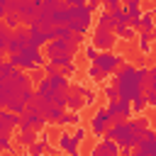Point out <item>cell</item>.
<instances>
[{"instance_id":"51","label":"cell","mask_w":156,"mask_h":156,"mask_svg":"<svg viewBox=\"0 0 156 156\" xmlns=\"http://www.w3.org/2000/svg\"><path fill=\"white\" fill-rule=\"evenodd\" d=\"M132 156H146V154H141V151L136 149V151H132Z\"/></svg>"},{"instance_id":"9","label":"cell","mask_w":156,"mask_h":156,"mask_svg":"<svg viewBox=\"0 0 156 156\" xmlns=\"http://www.w3.org/2000/svg\"><path fill=\"white\" fill-rule=\"evenodd\" d=\"M112 124V117H110V112H107V107H98L95 110V115L90 117V132L93 134H98V136H102L105 132H107V127Z\"/></svg>"},{"instance_id":"45","label":"cell","mask_w":156,"mask_h":156,"mask_svg":"<svg viewBox=\"0 0 156 156\" xmlns=\"http://www.w3.org/2000/svg\"><path fill=\"white\" fill-rule=\"evenodd\" d=\"M90 156H115V154H107V151H102V149L95 144V146L90 149Z\"/></svg>"},{"instance_id":"7","label":"cell","mask_w":156,"mask_h":156,"mask_svg":"<svg viewBox=\"0 0 156 156\" xmlns=\"http://www.w3.org/2000/svg\"><path fill=\"white\" fill-rule=\"evenodd\" d=\"M29 46V29L22 24V27H17L12 34H10V41H7V56L10 54H20V51H24Z\"/></svg>"},{"instance_id":"18","label":"cell","mask_w":156,"mask_h":156,"mask_svg":"<svg viewBox=\"0 0 156 156\" xmlns=\"http://www.w3.org/2000/svg\"><path fill=\"white\" fill-rule=\"evenodd\" d=\"M85 105H83V98L80 95H76V93H71L68 95V102H66V110H71V112H78L80 115V110H83Z\"/></svg>"},{"instance_id":"50","label":"cell","mask_w":156,"mask_h":156,"mask_svg":"<svg viewBox=\"0 0 156 156\" xmlns=\"http://www.w3.org/2000/svg\"><path fill=\"white\" fill-rule=\"evenodd\" d=\"M151 41H156V27L151 29Z\"/></svg>"},{"instance_id":"2","label":"cell","mask_w":156,"mask_h":156,"mask_svg":"<svg viewBox=\"0 0 156 156\" xmlns=\"http://www.w3.org/2000/svg\"><path fill=\"white\" fill-rule=\"evenodd\" d=\"M134 68L136 66H132V63H122L112 76V85L117 88V95H119V100H136V98H144V88H141V83L136 80V76H134Z\"/></svg>"},{"instance_id":"40","label":"cell","mask_w":156,"mask_h":156,"mask_svg":"<svg viewBox=\"0 0 156 156\" xmlns=\"http://www.w3.org/2000/svg\"><path fill=\"white\" fill-rule=\"evenodd\" d=\"M95 100H98V95L88 88V90H85V95H83V105H85V107H90V105H95Z\"/></svg>"},{"instance_id":"52","label":"cell","mask_w":156,"mask_h":156,"mask_svg":"<svg viewBox=\"0 0 156 156\" xmlns=\"http://www.w3.org/2000/svg\"><path fill=\"white\" fill-rule=\"evenodd\" d=\"M0 156H2V154H0Z\"/></svg>"},{"instance_id":"4","label":"cell","mask_w":156,"mask_h":156,"mask_svg":"<svg viewBox=\"0 0 156 156\" xmlns=\"http://www.w3.org/2000/svg\"><path fill=\"white\" fill-rule=\"evenodd\" d=\"M39 5H41V0H12L10 7H7V12L17 15L20 22L24 27H29L37 20V15H39Z\"/></svg>"},{"instance_id":"41","label":"cell","mask_w":156,"mask_h":156,"mask_svg":"<svg viewBox=\"0 0 156 156\" xmlns=\"http://www.w3.org/2000/svg\"><path fill=\"white\" fill-rule=\"evenodd\" d=\"M144 107H146V100H144V98H136V100H132V112H134V115H139Z\"/></svg>"},{"instance_id":"29","label":"cell","mask_w":156,"mask_h":156,"mask_svg":"<svg viewBox=\"0 0 156 156\" xmlns=\"http://www.w3.org/2000/svg\"><path fill=\"white\" fill-rule=\"evenodd\" d=\"M122 7L127 12V17H132V20H141V15H144L141 5H122Z\"/></svg>"},{"instance_id":"49","label":"cell","mask_w":156,"mask_h":156,"mask_svg":"<svg viewBox=\"0 0 156 156\" xmlns=\"http://www.w3.org/2000/svg\"><path fill=\"white\" fill-rule=\"evenodd\" d=\"M122 5H141V0H119Z\"/></svg>"},{"instance_id":"14","label":"cell","mask_w":156,"mask_h":156,"mask_svg":"<svg viewBox=\"0 0 156 156\" xmlns=\"http://www.w3.org/2000/svg\"><path fill=\"white\" fill-rule=\"evenodd\" d=\"M51 22L58 27V24H68L71 22V7L68 5H61V7H56L54 12H51Z\"/></svg>"},{"instance_id":"53","label":"cell","mask_w":156,"mask_h":156,"mask_svg":"<svg viewBox=\"0 0 156 156\" xmlns=\"http://www.w3.org/2000/svg\"><path fill=\"white\" fill-rule=\"evenodd\" d=\"M0 110H2V107H0Z\"/></svg>"},{"instance_id":"16","label":"cell","mask_w":156,"mask_h":156,"mask_svg":"<svg viewBox=\"0 0 156 156\" xmlns=\"http://www.w3.org/2000/svg\"><path fill=\"white\" fill-rule=\"evenodd\" d=\"M156 27V20H154V10H146L139 20V32H151Z\"/></svg>"},{"instance_id":"32","label":"cell","mask_w":156,"mask_h":156,"mask_svg":"<svg viewBox=\"0 0 156 156\" xmlns=\"http://www.w3.org/2000/svg\"><path fill=\"white\" fill-rule=\"evenodd\" d=\"M98 27H107V29H112V17H110L107 10H102V12L98 15Z\"/></svg>"},{"instance_id":"3","label":"cell","mask_w":156,"mask_h":156,"mask_svg":"<svg viewBox=\"0 0 156 156\" xmlns=\"http://www.w3.org/2000/svg\"><path fill=\"white\" fill-rule=\"evenodd\" d=\"M5 61L12 63L15 68L29 73V71H41V66L46 63V56L41 54V49H29V46H27V49L20 51V54H10Z\"/></svg>"},{"instance_id":"24","label":"cell","mask_w":156,"mask_h":156,"mask_svg":"<svg viewBox=\"0 0 156 156\" xmlns=\"http://www.w3.org/2000/svg\"><path fill=\"white\" fill-rule=\"evenodd\" d=\"M98 146H100L102 151H107V154H115V156H119V146H117L112 139H105V136H102V139L98 141Z\"/></svg>"},{"instance_id":"17","label":"cell","mask_w":156,"mask_h":156,"mask_svg":"<svg viewBox=\"0 0 156 156\" xmlns=\"http://www.w3.org/2000/svg\"><path fill=\"white\" fill-rule=\"evenodd\" d=\"M107 12H110V17H112V29H115V24H127V20H129L122 5L115 7V10H107Z\"/></svg>"},{"instance_id":"25","label":"cell","mask_w":156,"mask_h":156,"mask_svg":"<svg viewBox=\"0 0 156 156\" xmlns=\"http://www.w3.org/2000/svg\"><path fill=\"white\" fill-rule=\"evenodd\" d=\"M2 24H5V27H7L10 32H15L17 27H22V22H20V17H17V15H12V12H7V15L2 17Z\"/></svg>"},{"instance_id":"21","label":"cell","mask_w":156,"mask_h":156,"mask_svg":"<svg viewBox=\"0 0 156 156\" xmlns=\"http://www.w3.org/2000/svg\"><path fill=\"white\" fill-rule=\"evenodd\" d=\"M63 112H66V110H61V107H54V105H51V107H49V112H46V117H44V119H46V124H58V119L63 117Z\"/></svg>"},{"instance_id":"44","label":"cell","mask_w":156,"mask_h":156,"mask_svg":"<svg viewBox=\"0 0 156 156\" xmlns=\"http://www.w3.org/2000/svg\"><path fill=\"white\" fill-rule=\"evenodd\" d=\"M63 5H68V7H83V5H88V0H63Z\"/></svg>"},{"instance_id":"26","label":"cell","mask_w":156,"mask_h":156,"mask_svg":"<svg viewBox=\"0 0 156 156\" xmlns=\"http://www.w3.org/2000/svg\"><path fill=\"white\" fill-rule=\"evenodd\" d=\"M88 78H90L93 83H102L107 76H105V73H102V71H100L95 63H90V66H88Z\"/></svg>"},{"instance_id":"11","label":"cell","mask_w":156,"mask_h":156,"mask_svg":"<svg viewBox=\"0 0 156 156\" xmlns=\"http://www.w3.org/2000/svg\"><path fill=\"white\" fill-rule=\"evenodd\" d=\"M58 149H63L68 156H80V154H78V141H76L68 132H63V134L58 136Z\"/></svg>"},{"instance_id":"20","label":"cell","mask_w":156,"mask_h":156,"mask_svg":"<svg viewBox=\"0 0 156 156\" xmlns=\"http://www.w3.org/2000/svg\"><path fill=\"white\" fill-rule=\"evenodd\" d=\"M58 124H61V127H68V124L78 127V124H80V117H78V112H71V110H66V112H63V117L58 119Z\"/></svg>"},{"instance_id":"6","label":"cell","mask_w":156,"mask_h":156,"mask_svg":"<svg viewBox=\"0 0 156 156\" xmlns=\"http://www.w3.org/2000/svg\"><path fill=\"white\" fill-rule=\"evenodd\" d=\"M122 63H124V56L112 54V51H100V54H98V58H95V66H98L105 76H112Z\"/></svg>"},{"instance_id":"48","label":"cell","mask_w":156,"mask_h":156,"mask_svg":"<svg viewBox=\"0 0 156 156\" xmlns=\"http://www.w3.org/2000/svg\"><path fill=\"white\" fill-rule=\"evenodd\" d=\"M132 151H134V149H129V146H119V154H122V156H132Z\"/></svg>"},{"instance_id":"13","label":"cell","mask_w":156,"mask_h":156,"mask_svg":"<svg viewBox=\"0 0 156 156\" xmlns=\"http://www.w3.org/2000/svg\"><path fill=\"white\" fill-rule=\"evenodd\" d=\"M134 112H132V102L129 100H117V107H115V122L119 119H132Z\"/></svg>"},{"instance_id":"31","label":"cell","mask_w":156,"mask_h":156,"mask_svg":"<svg viewBox=\"0 0 156 156\" xmlns=\"http://www.w3.org/2000/svg\"><path fill=\"white\" fill-rule=\"evenodd\" d=\"M134 76H136V80H139L141 88H144L146 80H149V66H136V68H134Z\"/></svg>"},{"instance_id":"37","label":"cell","mask_w":156,"mask_h":156,"mask_svg":"<svg viewBox=\"0 0 156 156\" xmlns=\"http://www.w3.org/2000/svg\"><path fill=\"white\" fill-rule=\"evenodd\" d=\"M144 88L156 90V66H151V68H149V80H146V85H144Z\"/></svg>"},{"instance_id":"12","label":"cell","mask_w":156,"mask_h":156,"mask_svg":"<svg viewBox=\"0 0 156 156\" xmlns=\"http://www.w3.org/2000/svg\"><path fill=\"white\" fill-rule=\"evenodd\" d=\"M68 95H71V88H54V95L49 98V102H51L54 107H61V110H66Z\"/></svg>"},{"instance_id":"23","label":"cell","mask_w":156,"mask_h":156,"mask_svg":"<svg viewBox=\"0 0 156 156\" xmlns=\"http://www.w3.org/2000/svg\"><path fill=\"white\" fill-rule=\"evenodd\" d=\"M37 139H39V132H20V136H17V141L22 146H32Z\"/></svg>"},{"instance_id":"28","label":"cell","mask_w":156,"mask_h":156,"mask_svg":"<svg viewBox=\"0 0 156 156\" xmlns=\"http://www.w3.org/2000/svg\"><path fill=\"white\" fill-rule=\"evenodd\" d=\"M17 98H20V102L29 105V102L34 100V85H27V88H22V90L17 93Z\"/></svg>"},{"instance_id":"39","label":"cell","mask_w":156,"mask_h":156,"mask_svg":"<svg viewBox=\"0 0 156 156\" xmlns=\"http://www.w3.org/2000/svg\"><path fill=\"white\" fill-rule=\"evenodd\" d=\"M76 71H78V66H76V61H71V63H66V66L61 68V73H63L66 78H71V76H76Z\"/></svg>"},{"instance_id":"15","label":"cell","mask_w":156,"mask_h":156,"mask_svg":"<svg viewBox=\"0 0 156 156\" xmlns=\"http://www.w3.org/2000/svg\"><path fill=\"white\" fill-rule=\"evenodd\" d=\"M34 93L39 95V98H51L54 95V85H51V80L49 78H41V80H37V85H34Z\"/></svg>"},{"instance_id":"47","label":"cell","mask_w":156,"mask_h":156,"mask_svg":"<svg viewBox=\"0 0 156 156\" xmlns=\"http://www.w3.org/2000/svg\"><path fill=\"white\" fill-rule=\"evenodd\" d=\"M102 5H105V7H107V10H115V7H119V5H122V2H119V0H105V2H102Z\"/></svg>"},{"instance_id":"38","label":"cell","mask_w":156,"mask_h":156,"mask_svg":"<svg viewBox=\"0 0 156 156\" xmlns=\"http://www.w3.org/2000/svg\"><path fill=\"white\" fill-rule=\"evenodd\" d=\"M98 54H100V51H98V49H95L93 44H88V46H85V58H88L90 63H95V58H98Z\"/></svg>"},{"instance_id":"1","label":"cell","mask_w":156,"mask_h":156,"mask_svg":"<svg viewBox=\"0 0 156 156\" xmlns=\"http://www.w3.org/2000/svg\"><path fill=\"white\" fill-rule=\"evenodd\" d=\"M151 127V122L146 117H136V119H119V122H112L107 127V132L102 134L105 139H112L117 146H129V149H136L144 139V132ZM100 136V139H102Z\"/></svg>"},{"instance_id":"19","label":"cell","mask_w":156,"mask_h":156,"mask_svg":"<svg viewBox=\"0 0 156 156\" xmlns=\"http://www.w3.org/2000/svg\"><path fill=\"white\" fill-rule=\"evenodd\" d=\"M139 51L141 54H151V32H139Z\"/></svg>"},{"instance_id":"27","label":"cell","mask_w":156,"mask_h":156,"mask_svg":"<svg viewBox=\"0 0 156 156\" xmlns=\"http://www.w3.org/2000/svg\"><path fill=\"white\" fill-rule=\"evenodd\" d=\"M49 80H51V85H54V88H71V80H68V78H66L61 71H58L56 76H51Z\"/></svg>"},{"instance_id":"43","label":"cell","mask_w":156,"mask_h":156,"mask_svg":"<svg viewBox=\"0 0 156 156\" xmlns=\"http://www.w3.org/2000/svg\"><path fill=\"white\" fill-rule=\"evenodd\" d=\"M2 151H12V139L10 136H0V154Z\"/></svg>"},{"instance_id":"30","label":"cell","mask_w":156,"mask_h":156,"mask_svg":"<svg viewBox=\"0 0 156 156\" xmlns=\"http://www.w3.org/2000/svg\"><path fill=\"white\" fill-rule=\"evenodd\" d=\"M54 34H56V39H73V32H71L68 24H58L54 29Z\"/></svg>"},{"instance_id":"5","label":"cell","mask_w":156,"mask_h":156,"mask_svg":"<svg viewBox=\"0 0 156 156\" xmlns=\"http://www.w3.org/2000/svg\"><path fill=\"white\" fill-rule=\"evenodd\" d=\"M90 24H93V12L88 10V5H83V7H71V22H68V27H71L73 34L85 37L88 29H90Z\"/></svg>"},{"instance_id":"22","label":"cell","mask_w":156,"mask_h":156,"mask_svg":"<svg viewBox=\"0 0 156 156\" xmlns=\"http://www.w3.org/2000/svg\"><path fill=\"white\" fill-rule=\"evenodd\" d=\"M112 32H115L119 39H134V37H136V32H134V29H129L127 24H115V29H112Z\"/></svg>"},{"instance_id":"42","label":"cell","mask_w":156,"mask_h":156,"mask_svg":"<svg viewBox=\"0 0 156 156\" xmlns=\"http://www.w3.org/2000/svg\"><path fill=\"white\" fill-rule=\"evenodd\" d=\"M12 68H15L12 63H7L5 58H0V80H2V78H5V76H7L10 71H12Z\"/></svg>"},{"instance_id":"8","label":"cell","mask_w":156,"mask_h":156,"mask_svg":"<svg viewBox=\"0 0 156 156\" xmlns=\"http://www.w3.org/2000/svg\"><path fill=\"white\" fill-rule=\"evenodd\" d=\"M90 41H93V46H95L98 51H110L112 44L117 41V34H115L112 29H107V27H95Z\"/></svg>"},{"instance_id":"33","label":"cell","mask_w":156,"mask_h":156,"mask_svg":"<svg viewBox=\"0 0 156 156\" xmlns=\"http://www.w3.org/2000/svg\"><path fill=\"white\" fill-rule=\"evenodd\" d=\"M71 136H73V139H76V141L80 144V141H83V139L88 136V127H83V124H78V127H76V132H73Z\"/></svg>"},{"instance_id":"36","label":"cell","mask_w":156,"mask_h":156,"mask_svg":"<svg viewBox=\"0 0 156 156\" xmlns=\"http://www.w3.org/2000/svg\"><path fill=\"white\" fill-rule=\"evenodd\" d=\"M105 98L110 100V102H115V100H119V95H117V88L110 83V85H105Z\"/></svg>"},{"instance_id":"46","label":"cell","mask_w":156,"mask_h":156,"mask_svg":"<svg viewBox=\"0 0 156 156\" xmlns=\"http://www.w3.org/2000/svg\"><path fill=\"white\" fill-rule=\"evenodd\" d=\"M102 2H105V0H90V2H88V10H90V12H95L98 7H102Z\"/></svg>"},{"instance_id":"10","label":"cell","mask_w":156,"mask_h":156,"mask_svg":"<svg viewBox=\"0 0 156 156\" xmlns=\"http://www.w3.org/2000/svg\"><path fill=\"white\" fill-rule=\"evenodd\" d=\"M15 127H20V115H12L7 110H0V136H10Z\"/></svg>"},{"instance_id":"35","label":"cell","mask_w":156,"mask_h":156,"mask_svg":"<svg viewBox=\"0 0 156 156\" xmlns=\"http://www.w3.org/2000/svg\"><path fill=\"white\" fill-rule=\"evenodd\" d=\"M41 73H44V78H51V76H56V73H58V68H56L54 63H49V61H46V63L41 66Z\"/></svg>"},{"instance_id":"34","label":"cell","mask_w":156,"mask_h":156,"mask_svg":"<svg viewBox=\"0 0 156 156\" xmlns=\"http://www.w3.org/2000/svg\"><path fill=\"white\" fill-rule=\"evenodd\" d=\"M144 100H146V107H156V90L144 88Z\"/></svg>"}]
</instances>
